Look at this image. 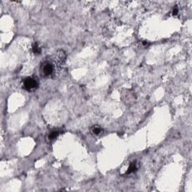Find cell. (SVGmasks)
Segmentation results:
<instances>
[{
  "instance_id": "1",
  "label": "cell",
  "mask_w": 192,
  "mask_h": 192,
  "mask_svg": "<svg viewBox=\"0 0 192 192\" xmlns=\"http://www.w3.org/2000/svg\"><path fill=\"white\" fill-rule=\"evenodd\" d=\"M55 62L46 60L42 63L40 68V72L43 77H49L53 74L55 70Z\"/></svg>"
},
{
  "instance_id": "2",
  "label": "cell",
  "mask_w": 192,
  "mask_h": 192,
  "mask_svg": "<svg viewBox=\"0 0 192 192\" xmlns=\"http://www.w3.org/2000/svg\"><path fill=\"white\" fill-rule=\"evenodd\" d=\"M23 87L27 91H34L38 87V82L33 77H26L23 81Z\"/></svg>"
},
{
  "instance_id": "3",
  "label": "cell",
  "mask_w": 192,
  "mask_h": 192,
  "mask_svg": "<svg viewBox=\"0 0 192 192\" xmlns=\"http://www.w3.org/2000/svg\"><path fill=\"white\" fill-rule=\"evenodd\" d=\"M137 164L136 161H133L132 163H131V164L129 165V167L128 168V170L126 172V174L127 175H129V174H131L134 172L137 171Z\"/></svg>"
},
{
  "instance_id": "4",
  "label": "cell",
  "mask_w": 192,
  "mask_h": 192,
  "mask_svg": "<svg viewBox=\"0 0 192 192\" xmlns=\"http://www.w3.org/2000/svg\"><path fill=\"white\" fill-rule=\"evenodd\" d=\"M91 131H92V133L93 134H95V135H98V134H100L102 132V128L100 126L94 125L93 127H92Z\"/></svg>"
},
{
  "instance_id": "5",
  "label": "cell",
  "mask_w": 192,
  "mask_h": 192,
  "mask_svg": "<svg viewBox=\"0 0 192 192\" xmlns=\"http://www.w3.org/2000/svg\"><path fill=\"white\" fill-rule=\"evenodd\" d=\"M32 51L35 54H40L41 52V49L38 46V44L37 43H34L32 45Z\"/></svg>"
},
{
  "instance_id": "6",
  "label": "cell",
  "mask_w": 192,
  "mask_h": 192,
  "mask_svg": "<svg viewBox=\"0 0 192 192\" xmlns=\"http://www.w3.org/2000/svg\"><path fill=\"white\" fill-rule=\"evenodd\" d=\"M59 134H60L59 131L54 130L53 131L50 132V135H49V139L51 140H54V139H56V138L59 135Z\"/></svg>"
},
{
  "instance_id": "7",
  "label": "cell",
  "mask_w": 192,
  "mask_h": 192,
  "mask_svg": "<svg viewBox=\"0 0 192 192\" xmlns=\"http://www.w3.org/2000/svg\"><path fill=\"white\" fill-rule=\"evenodd\" d=\"M178 12H179V9H178V8H177V7H175V8H173V15H174V16L177 15V14H178Z\"/></svg>"
}]
</instances>
